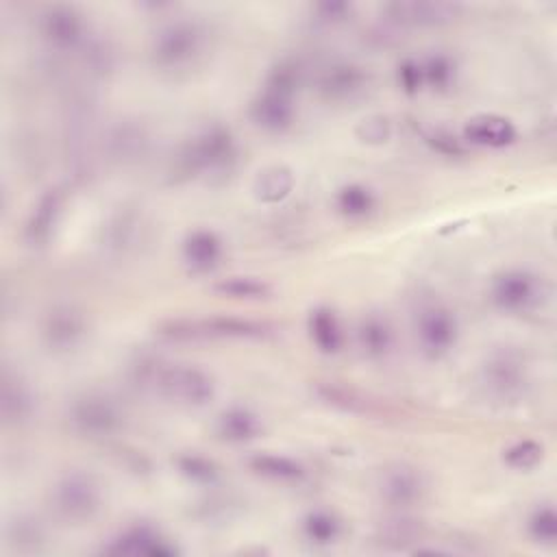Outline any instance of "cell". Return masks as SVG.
<instances>
[{"label": "cell", "mask_w": 557, "mask_h": 557, "mask_svg": "<svg viewBox=\"0 0 557 557\" xmlns=\"http://www.w3.org/2000/svg\"><path fill=\"white\" fill-rule=\"evenodd\" d=\"M420 352L431 359H444L459 339V320L455 311L442 302H429L420 307L413 324Z\"/></svg>", "instance_id": "obj_8"}, {"label": "cell", "mask_w": 557, "mask_h": 557, "mask_svg": "<svg viewBox=\"0 0 557 557\" xmlns=\"http://www.w3.org/2000/svg\"><path fill=\"white\" fill-rule=\"evenodd\" d=\"M503 463L516 472H529L533 468H537L544 459V444L531 437L524 440H516L511 442L503 455H500Z\"/></svg>", "instance_id": "obj_35"}, {"label": "cell", "mask_w": 557, "mask_h": 557, "mask_svg": "<svg viewBox=\"0 0 557 557\" xmlns=\"http://www.w3.org/2000/svg\"><path fill=\"white\" fill-rule=\"evenodd\" d=\"M70 429L87 440H107L122 431L124 411L104 392H83L67 405Z\"/></svg>", "instance_id": "obj_6"}, {"label": "cell", "mask_w": 557, "mask_h": 557, "mask_svg": "<svg viewBox=\"0 0 557 557\" xmlns=\"http://www.w3.org/2000/svg\"><path fill=\"white\" fill-rule=\"evenodd\" d=\"M63 207L65 191L61 187H48L46 191H41L24 224V239L30 248H44L52 239L61 222Z\"/></svg>", "instance_id": "obj_18"}, {"label": "cell", "mask_w": 557, "mask_h": 557, "mask_svg": "<svg viewBox=\"0 0 557 557\" xmlns=\"http://www.w3.org/2000/svg\"><path fill=\"white\" fill-rule=\"evenodd\" d=\"M396 85L405 96H418L424 89V76L420 59H403L396 65Z\"/></svg>", "instance_id": "obj_39"}, {"label": "cell", "mask_w": 557, "mask_h": 557, "mask_svg": "<svg viewBox=\"0 0 557 557\" xmlns=\"http://www.w3.org/2000/svg\"><path fill=\"white\" fill-rule=\"evenodd\" d=\"M102 505V487L91 472L70 470L52 487L57 516L72 524L89 522Z\"/></svg>", "instance_id": "obj_7"}, {"label": "cell", "mask_w": 557, "mask_h": 557, "mask_svg": "<svg viewBox=\"0 0 557 557\" xmlns=\"http://www.w3.org/2000/svg\"><path fill=\"white\" fill-rule=\"evenodd\" d=\"M459 2L446 0H400L383 4V13L389 22L400 26H442L450 24L461 13Z\"/></svg>", "instance_id": "obj_16"}, {"label": "cell", "mask_w": 557, "mask_h": 557, "mask_svg": "<svg viewBox=\"0 0 557 557\" xmlns=\"http://www.w3.org/2000/svg\"><path fill=\"white\" fill-rule=\"evenodd\" d=\"M146 146H148V133L141 124H135V122H120L107 135V150L120 163L139 159Z\"/></svg>", "instance_id": "obj_28"}, {"label": "cell", "mask_w": 557, "mask_h": 557, "mask_svg": "<svg viewBox=\"0 0 557 557\" xmlns=\"http://www.w3.org/2000/svg\"><path fill=\"white\" fill-rule=\"evenodd\" d=\"M248 468L252 474L281 485H294L307 476V468L298 459L281 453H270V450L250 455Z\"/></svg>", "instance_id": "obj_24"}, {"label": "cell", "mask_w": 557, "mask_h": 557, "mask_svg": "<svg viewBox=\"0 0 557 557\" xmlns=\"http://www.w3.org/2000/svg\"><path fill=\"white\" fill-rule=\"evenodd\" d=\"M420 65H422V76H424V89L444 94L455 87L457 76H459V63L453 54H448L444 50H435V52L426 54L424 59H420Z\"/></svg>", "instance_id": "obj_29"}, {"label": "cell", "mask_w": 557, "mask_h": 557, "mask_svg": "<svg viewBox=\"0 0 557 557\" xmlns=\"http://www.w3.org/2000/svg\"><path fill=\"white\" fill-rule=\"evenodd\" d=\"M213 292L231 300H263L272 294L268 281L250 274H233L213 283Z\"/></svg>", "instance_id": "obj_32"}, {"label": "cell", "mask_w": 557, "mask_h": 557, "mask_svg": "<svg viewBox=\"0 0 557 557\" xmlns=\"http://www.w3.org/2000/svg\"><path fill=\"white\" fill-rule=\"evenodd\" d=\"M422 537V524L420 520L405 516L403 511L385 520L379 529V542L389 548H405Z\"/></svg>", "instance_id": "obj_33"}, {"label": "cell", "mask_w": 557, "mask_h": 557, "mask_svg": "<svg viewBox=\"0 0 557 557\" xmlns=\"http://www.w3.org/2000/svg\"><path fill=\"white\" fill-rule=\"evenodd\" d=\"M237 154L239 148L235 133L226 124L213 122L196 131L178 148L172 163V176L174 181L224 176L235 168Z\"/></svg>", "instance_id": "obj_1"}, {"label": "cell", "mask_w": 557, "mask_h": 557, "mask_svg": "<svg viewBox=\"0 0 557 557\" xmlns=\"http://www.w3.org/2000/svg\"><path fill=\"white\" fill-rule=\"evenodd\" d=\"M35 411V396L28 383L13 370L4 368L0 376V413L4 424L17 426L30 420Z\"/></svg>", "instance_id": "obj_20"}, {"label": "cell", "mask_w": 557, "mask_h": 557, "mask_svg": "<svg viewBox=\"0 0 557 557\" xmlns=\"http://www.w3.org/2000/svg\"><path fill=\"white\" fill-rule=\"evenodd\" d=\"M370 87V74L363 65L352 61H333L320 70L315 78V89L322 100L346 104L355 102Z\"/></svg>", "instance_id": "obj_12"}, {"label": "cell", "mask_w": 557, "mask_h": 557, "mask_svg": "<svg viewBox=\"0 0 557 557\" xmlns=\"http://www.w3.org/2000/svg\"><path fill=\"white\" fill-rule=\"evenodd\" d=\"M516 137H518V131L513 122L496 113L474 115L463 124V131H461V139L466 146H479V148H492V150L511 146Z\"/></svg>", "instance_id": "obj_19"}, {"label": "cell", "mask_w": 557, "mask_h": 557, "mask_svg": "<svg viewBox=\"0 0 557 557\" xmlns=\"http://www.w3.org/2000/svg\"><path fill=\"white\" fill-rule=\"evenodd\" d=\"M307 335H309V342L313 344V348L326 357L342 352V348L346 344V333H344L342 320L335 313V309L329 305H318L309 311Z\"/></svg>", "instance_id": "obj_21"}, {"label": "cell", "mask_w": 557, "mask_h": 557, "mask_svg": "<svg viewBox=\"0 0 557 557\" xmlns=\"http://www.w3.org/2000/svg\"><path fill=\"white\" fill-rule=\"evenodd\" d=\"M215 433L222 442L248 444L263 433V422L252 409L244 405H231L218 413Z\"/></svg>", "instance_id": "obj_23"}, {"label": "cell", "mask_w": 557, "mask_h": 557, "mask_svg": "<svg viewBox=\"0 0 557 557\" xmlns=\"http://www.w3.org/2000/svg\"><path fill=\"white\" fill-rule=\"evenodd\" d=\"M479 381L492 400L516 403L529 387V361L513 346L494 348L481 363Z\"/></svg>", "instance_id": "obj_4"}, {"label": "cell", "mask_w": 557, "mask_h": 557, "mask_svg": "<svg viewBox=\"0 0 557 557\" xmlns=\"http://www.w3.org/2000/svg\"><path fill=\"white\" fill-rule=\"evenodd\" d=\"M102 553L126 557H174L178 555V548L154 524L133 522L111 535L102 546Z\"/></svg>", "instance_id": "obj_10"}, {"label": "cell", "mask_w": 557, "mask_h": 557, "mask_svg": "<svg viewBox=\"0 0 557 557\" xmlns=\"http://www.w3.org/2000/svg\"><path fill=\"white\" fill-rule=\"evenodd\" d=\"M311 13H313L315 22L335 26V24L346 22L352 15V4L344 2V0H324V2L311 4Z\"/></svg>", "instance_id": "obj_40"}, {"label": "cell", "mask_w": 557, "mask_h": 557, "mask_svg": "<svg viewBox=\"0 0 557 557\" xmlns=\"http://www.w3.org/2000/svg\"><path fill=\"white\" fill-rule=\"evenodd\" d=\"M344 533V520L326 507L309 509L300 518V535L313 548H329L333 546Z\"/></svg>", "instance_id": "obj_26"}, {"label": "cell", "mask_w": 557, "mask_h": 557, "mask_svg": "<svg viewBox=\"0 0 557 557\" xmlns=\"http://www.w3.org/2000/svg\"><path fill=\"white\" fill-rule=\"evenodd\" d=\"M226 246L218 231L198 226L191 228L181 242V259L191 274H211L220 268Z\"/></svg>", "instance_id": "obj_17"}, {"label": "cell", "mask_w": 557, "mask_h": 557, "mask_svg": "<svg viewBox=\"0 0 557 557\" xmlns=\"http://www.w3.org/2000/svg\"><path fill=\"white\" fill-rule=\"evenodd\" d=\"M357 344L366 359H387L396 344V333L389 318L381 313H366L357 324Z\"/></svg>", "instance_id": "obj_22"}, {"label": "cell", "mask_w": 557, "mask_h": 557, "mask_svg": "<svg viewBox=\"0 0 557 557\" xmlns=\"http://www.w3.org/2000/svg\"><path fill=\"white\" fill-rule=\"evenodd\" d=\"M313 394L329 407L346 411V413H359V416H374L379 413L376 400H372L368 394L337 383V381H320L313 387Z\"/></svg>", "instance_id": "obj_25"}, {"label": "cell", "mask_w": 557, "mask_h": 557, "mask_svg": "<svg viewBox=\"0 0 557 557\" xmlns=\"http://www.w3.org/2000/svg\"><path fill=\"white\" fill-rule=\"evenodd\" d=\"M207 44L200 22L178 17L161 24L150 39V61L163 72H181L198 61Z\"/></svg>", "instance_id": "obj_2"}, {"label": "cell", "mask_w": 557, "mask_h": 557, "mask_svg": "<svg viewBox=\"0 0 557 557\" xmlns=\"http://www.w3.org/2000/svg\"><path fill=\"white\" fill-rule=\"evenodd\" d=\"M274 329L268 322L242 315H211L202 320H168L159 326V335L172 342H200V339H263Z\"/></svg>", "instance_id": "obj_3"}, {"label": "cell", "mask_w": 557, "mask_h": 557, "mask_svg": "<svg viewBox=\"0 0 557 557\" xmlns=\"http://www.w3.org/2000/svg\"><path fill=\"white\" fill-rule=\"evenodd\" d=\"M355 135L368 146H383L392 137V122L385 115H368L357 124Z\"/></svg>", "instance_id": "obj_38"}, {"label": "cell", "mask_w": 557, "mask_h": 557, "mask_svg": "<svg viewBox=\"0 0 557 557\" xmlns=\"http://www.w3.org/2000/svg\"><path fill=\"white\" fill-rule=\"evenodd\" d=\"M248 117L259 131L283 135L296 122V96L261 85L259 94L250 100Z\"/></svg>", "instance_id": "obj_14"}, {"label": "cell", "mask_w": 557, "mask_h": 557, "mask_svg": "<svg viewBox=\"0 0 557 557\" xmlns=\"http://www.w3.org/2000/svg\"><path fill=\"white\" fill-rule=\"evenodd\" d=\"M152 387L187 407H205L215 396L213 376L198 366L161 368Z\"/></svg>", "instance_id": "obj_9"}, {"label": "cell", "mask_w": 557, "mask_h": 557, "mask_svg": "<svg viewBox=\"0 0 557 557\" xmlns=\"http://www.w3.org/2000/svg\"><path fill=\"white\" fill-rule=\"evenodd\" d=\"M41 39L54 50H74L87 39L85 15L72 4H48L37 22Z\"/></svg>", "instance_id": "obj_11"}, {"label": "cell", "mask_w": 557, "mask_h": 557, "mask_svg": "<svg viewBox=\"0 0 557 557\" xmlns=\"http://www.w3.org/2000/svg\"><path fill=\"white\" fill-rule=\"evenodd\" d=\"M135 231H137V215L131 211H120L107 224V246L113 250L126 248Z\"/></svg>", "instance_id": "obj_37"}, {"label": "cell", "mask_w": 557, "mask_h": 557, "mask_svg": "<svg viewBox=\"0 0 557 557\" xmlns=\"http://www.w3.org/2000/svg\"><path fill=\"white\" fill-rule=\"evenodd\" d=\"M548 298V283L529 268H507L490 283V300L503 313L520 315L535 311Z\"/></svg>", "instance_id": "obj_5"}, {"label": "cell", "mask_w": 557, "mask_h": 557, "mask_svg": "<svg viewBox=\"0 0 557 557\" xmlns=\"http://www.w3.org/2000/svg\"><path fill=\"white\" fill-rule=\"evenodd\" d=\"M39 335L48 350L70 352L85 339L87 320L74 305H54L46 311Z\"/></svg>", "instance_id": "obj_15"}, {"label": "cell", "mask_w": 557, "mask_h": 557, "mask_svg": "<svg viewBox=\"0 0 557 557\" xmlns=\"http://www.w3.org/2000/svg\"><path fill=\"white\" fill-rule=\"evenodd\" d=\"M524 527L531 542L553 548L557 544V509L553 507V503L535 505L529 511Z\"/></svg>", "instance_id": "obj_34"}, {"label": "cell", "mask_w": 557, "mask_h": 557, "mask_svg": "<svg viewBox=\"0 0 557 557\" xmlns=\"http://www.w3.org/2000/svg\"><path fill=\"white\" fill-rule=\"evenodd\" d=\"M174 468L185 481H189L194 485L213 487L220 481V466L211 457H207L202 453H196V450L176 455L174 457Z\"/></svg>", "instance_id": "obj_31"}, {"label": "cell", "mask_w": 557, "mask_h": 557, "mask_svg": "<svg viewBox=\"0 0 557 557\" xmlns=\"http://www.w3.org/2000/svg\"><path fill=\"white\" fill-rule=\"evenodd\" d=\"M4 537L11 548H15L20 553H30V550H39V546L44 544V529L37 520L17 516L15 520H11L7 524Z\"/></svg>", "instance_id": "obj_36"}, {"label": "cell", "mask_w": 557, "mask_h": 557, "mask_svg": "<svg viewBox=\"0 0 557 557\" xmlns=\"http://www.w3.org/2000/svg\"><path fill=\"white\" fill-rule=\"evenodd\" d=\"M424 141L440 154L444 157H461L466 154V144L461 137L453 135L450 131L444 128H433L431 133L424 135Z\"/></svg>", "instance_id": "obj_41"}, {"label": "cell", "mask_w": 557, "mask_h": 557, "mask_svg": "<svg viewBox=\"0 0 557 557\" xmlns=\"http://www.w3.org/2000/svg\"><path fill=\"white\" fill-rule=\"evenodd\" d=\"M379 494L392 509L407 511L422 503L426 494V479L422 470L411 463H394L381 472Z\"/></svg>", "instance_id": "obj_13"}, {"label": "cell", "mask_w": 557, "mask_h": 557, "mask_svg": "<svg viewBox=\"0 0 557 557\" xmlns=\"http://www.w3.org/2000/svg\"><path fill=\"white\" fill-rule=\"evenodd\" d=\"M335 211L350 222H359L370 218L376 211V194L370 185L352 181L342 185L333 196Z\"/></svg>", "instance_id": "obj_27"}, {"label": "cell", "mask_w": 557, "mask_h": 557, "mask_svg": "<svg viewBox=\"0 0 557 557\" xmlns=\"http://www.w3.org/2000/svg\"><path fill=\"white\" fill-rule=\"evenodd\" d=\"M292 189H294V174L285 165H270L261 170L252 183L255 198L263 205L283 202L292 194Z\"/></svg>", "instance_id": "obj_30"}]
</instances>
